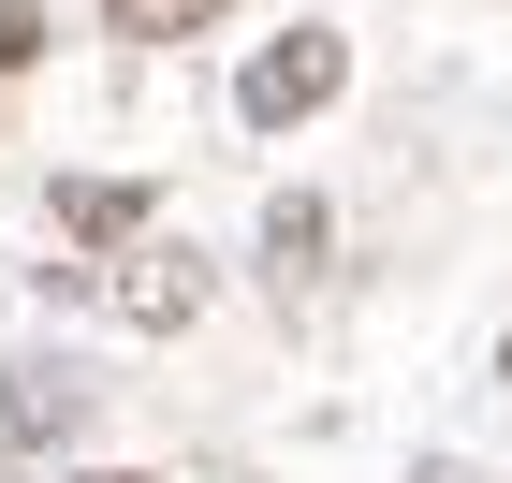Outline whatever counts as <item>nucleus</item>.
I'll use <instances>...</instances> for the list:
<instances>
[{
	"instance_id": "nucleus-1",
	"label": "nucleus",
	"mask_w": 512,
	"mask_h": 483,
	"mask_svg": "<svg viewBox=\"0 0 512 483\" xmlns=\"http://www.w3.org/2000/svg\"><path fill=\"white\" fill-rule=\"evenodd\" d=\"M337 88H352V30L293 15V30H264V44H249L235 118H249V132H308V118H337Z\"/></svg>"
},
{
	"instance_id": "nucleus-2",
	"label": "nucleus",
	"mask_w": 512,
	"mask_h": 483,
	"mask_svg": "<svg viewBox=\"0 0 512 483\" xmlns=\"http://www.w3.org/2000/svg\"><path fill=\"white\" fill-rule=\"evenodd\" d=\"M88 293H103V322H132V337H191V322L220 308V264H205L191 235H147V249H118Z\"/></svg>"
},
{
	"instance_id": "nucleus-3",
	"label": "nucleus",
	"mask_w": 512,
	"mask_h": 483,
	"mask_svg": "<svg viewBox=\"0 0 512 483\" xmlns=\"http://www.w3.org/2000/svg\"><path fill=\"white\" fill-rule=\"evenodd\" d=\"M44 220H59V249L103 279L118 249H147V235H161V191H147V176H44Z\"/></svg>"
},
{
	"instance_id": "nucleus-4",
	"label": "nucleus",
	"mask_w": 512,
	"mask_h": 483,
	"mask_svg": "<svg viewBox=\"0 0 512 483\" xmlns=\"http://www.w3.org/2000/svg\"><path fill=\"white\" fill-rule=\"evenodd\" d=\"M74 440H88V381L44 366V352H15L0 366V469H44V454H74Z\"/></svg>"
},
{
	"instance_id": "nucleus-5",
	"label": "nucleus",
	"mask_w": 512,
	"mask_h": 483,
	"mask_svg": "<svg viewBox=\"0 0 512 483\" xmlns=\"http://www.w3.org/2000/svg\"><path fill=\"white\" fill-rule=\"evenodd\" d=\"M322 249H337L322 191H278V205H264V279H278V293H308V279H322Z\"/></svg>"
},
{
	"instance_id": "nucleus-6",
	"label": "nucleus",
	"mask_w": 512,
	"mask_h": 483,
	"mask_svg": "<svg viewBox=\"0 0 512 483\" xmlns=\"http://www.w3.org/2000/svg\"><path fill=\"white\" fill-rule=\"evenodd\" d=\"M235 0H103V30L118 44H191V30H220Z\"/></svg>"
},
{
	"instance_id": "nucleus-7",
	"label": "nucleus",
	"mask_w": 512,
	"mask_h": 483,
	"mask_svg": "<svg viewBox=\"0 0 512 483\" xmlns=\"http://www.w3.org/2000/svg\"><path fill=\"white\" fill-rule=\"evenodd\" d=\"M44 59V0H0V74H30Z\"/></svg>"
},
{
	"instance_id": "nucleus-8",
	"label": "nucleus",
	"mask_w": 512,
	"mask_h": 483,
	"mask_svg": "<svg viewBox=\"0 0 512 483\" xmlns=\"http://www.w3.org/2000/svg\"><path fill=\"white\" fill-rule=\"evenodd\" d=\"M88 483H161V469H88Z\"/></svg>"
},
{
	"instance_id": "nucleus-9",
	"label": "nucleus",
	"mask_w": 512,
	"mask_h": 483,
	"mask_svg": "<svg viewBox=\"0 0 512 483\" xmlns=\"http://www.w3.org/2000/svg\"><path fill=\"white\" fill-rule=\"evenodd\" d=\"M498 381H512V337H498Z\"/></svg>"
}]
</instances>
